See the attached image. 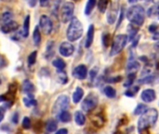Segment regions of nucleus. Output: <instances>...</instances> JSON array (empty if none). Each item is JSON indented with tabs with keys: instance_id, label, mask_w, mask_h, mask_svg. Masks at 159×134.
Returning <instances> with one entry per match:
<instances>
[{
	"instance_id": "f257e3e1",
	"label": "nucleus",
	"mask_w": 159,
	"mask_h": 134,
	"mask_svg": "<svg viewBox=\"0 0 159 134\" xmlns=\"http://www.w3.org/2000/svg\"><path fill=\"white\" fill-rule=\"evenodd\" d=\"M158 118V112L157 109H147L140 118L138 122V130L139 132L149 129L151 127H154L157 123Z\"/></svg>"
},
{
	"instance_id": "f03ea898",
	"label": "nucleus",
	"mask_w": 159,
	"mask_h": 134,
	"mask_svg": "<svg viewBox=\"0 0 159 134\" xmlns=\"http://www.w3.org/2000/svg\"><path fill=\"white\" fill-rule=\"evenodd\" d=\"M127 18L130 21V23H133L140 27L144 22L145 10L141 5H134L128 9Z\"/></svg>"
},
{
	"instance_id": "7ed1b4c3",
	"label": "nucleus",
	"mask_w": 159,
	"mask_h": 134,
	"mask_svg": "<svg viewBox=\"0 0 159 134\" xmlns=\"http://www.w3.org/2000/svg\"><path fill=\"white\" fill-rule=\"evenodd\" d=\"M82 35H83V25L77 18L74 17L70 21V24L67 28V32H66L67 38L70 42H75L77 41L82 36Z\"/></svg>"
},
{
	"instance_id": "20e7f679",
	"label": "nucleus",
	"mask_w": 159,
	"mask_h": 134,
	"mask_svg": "<svg viewBox=\"0 0 159 134\" xmlns=\"http://www.w3.org/2000/svg\"><path fill=\"white\" fill-rule=\"evenodd\" d=\"M129 40V37L127 35H117L115 38L114 41L112 43V48H111V55L115 56L119 54L124 48L127 45V42Z\"/></svg>"
},
{
	"instance_id": "39448f33",
	"label": "nucleus",
	"mask_w": 159,
	"mask_h": 134,
	"mask_svg": "<svg viewBox=\"0 0 159 134\" xmlns=\"http://www.w3.org/2000/svg\"><path fill=\"white\" fill-rule=\"evenodd\" d=\"M75 5L72 2H65L61 7V20L63 23L69 22L74 17Z\"/></svg>"
},
{
	"instance_id": "423d86ee",
	"label": "nucleus",
	"mask_w": 159,
	"mask_h": 134,
	"mask_svg": "<svg viewBox=\"0 0 159 134\" xmlns=\"http://www.w3.org/2000/svg\"><path fill=\"white\" fill-rule=\"evenodd\" d=\"M98 104H99L98 96L96 94H94V93H90L83 101V103H82V109L85 112L89 113V112H91L92 110H94L97 107Z\"/></svg>"
},
{
	"instance_id": "0eeeda50",
	"label": "nucleus",
	"mask_w": 159,
	"mask_h": 134,
	"mask_svg": "<svg viewBox=\"0 0 159 134\" xmlns=\"http://www.w3.org/2000/svg\"><path fill=\"white\" fill-rule=\"evenodd\" d=\"M69 104H70V100L66 95L59 96V98L56 100L54 106H53V109H52L53 114L59 115L61 112L67 110V108L69 107Z\"/></svg>"
},
{
	"instance_id": "6e6552de",
	"label": "nucleus",
	"mask_w": 159,
	"mask_h": 134,
	"mask_svg": "<svg viewBox=\"0 0 159 134\" xmlns=\"http://www.w3.org/2000/svg\"><path fill=\"white\" fill-rule=\"evenodd\" d=\"M118 10H119V0H113L106 15V21L110 25L116 22V18L118 16Z\"/></svg>"
},
{
	"instance_id": "1a4fd4ad",
	"label": "nucleus",
	"mask_w": 159,
	"mask_h": 134,
	"mask_svg": "<svg viewBox=\"0 0 159 134\" xmlns=\"http://www.w3.org/2000/svg\"><path fill=\"white\" fill-rule=\"evenodd\" d=\"M39 27L45 35H49L53 29V23L50 18L47 15H42L39 20Z\"/></svg>"
},
{
	"instance_id": "9d476101",
	"label": "nucleus",
	"mask_w": 159,
	"mask_h": 134,
	"mask_svg": "<svg viewBox=\"0 0 159 134\" xmlns=\"http://www.w3.org/2000/svg\"><path fill=\"white\" fill-rule=\"evenodd\" d=\"M59 51L63 57H70L75 52V47L70 42H62L60 46Z\"/></svg>"
},
{
	"instance_id": "9b49d317",
	"label": "nucleus",
	"mask_w": 159,
	"mask_h": 134,
	"mask_svg": "<svg viewBox=\"0 0 159 134\" xmlns=\"http://www.w3.org/2000/svg\"><path fill=\"white\" fill-rule=\"evenodd\" d=\"M73 76L76 79L83 80L88 76V68L85 64H79L73 70Z\"/></svg>"
},
{
	"instance_id": "f8f14e48",
	"label": "nucleus",
	"mask_w": 159,
	"mask_h": 134,
	"mask_svg": "<svg viewBox=\"0 0 159 134\" xmlns=\"http://www.w3.org/2000/svg\"><path fill=\"white\" fill-rule=\"evenodd\" d=\"M141 97H142V100L144 103H152L157 99V94H156V91L154 90L147 89V90H144L142 92Z\"/></svg>"
},
{
	"instance_id": "ddd939ff",
	"label": "nucleus",
	"mask_w": 159,
	"mask_h": 134,
	"mask_svg": "<svg viewBox=\"0 0 159 134\" xmlns=\"http://www.w3.org/2000/svg\"><path fill=\"white\" fill-rule=\"evenodd\" d=\"M94 35H95V27L93 24H90L89 29H88L87 37H86V41H85V47L87 49L91 47L93 40H94Z\"/></svg>"
},
{
	"instance_id": "4468645a",
	"label": "nucleus",
	"mask_w": 159,
	"mask_h": 134,
	"mask_svg": "<svg viewBox=\"0 0 159 134\" xmlns=\"http://www.w3.org/2000/svg\"><path fill=\"white\" fill-rule=\"evenodd\" d=\"M19 28V24L14 21H11L9 22H7V23H4L2 26H1V31L4 33V34H9L13 31H16L17 29Z\"/></svg>"
},
{
	"instance_id": "2eb2a0df",
	"label": "nucleus",
	"mask_w": 159,
	"mask_h": 134,
	"mask_svg": "<svg viewBox=\"0 0 159 134\" xmlns=\"http://www.w3.org/2000/svg\"><path fill=\"white\" fill-rule=\"evenodd\" d=\"M138 32H139V26H137L133 23L129 24V26H128V33H129L128 37H129V41H133V39L136 38Z\"/></svg>"
},
{
	"instance_id": "dca6fc26",
	"label": "nucleus",
	"mask_w": 159,
	"mask_h": 134,
	"mask_svg": "<svg viewBox=\"0 0 159 134\" xmlns=\"http://www.w3.org/2000/svg\"><path fill=\"white\" fill-rule=\"evenodd\" d=\"M22 91L27 93V94H32L34 92V86L30 80H24L22 82Z\"/></svg>"
},
{
	"instance_id": "f3484780",
	"label": "nucleus",
	"mask_w": 159,
	"mask_h": 134,
	"mask_svg": "<svg viewBox=\"0 0 159 134\" xmlns=\"http://www.w3.org/2000/svg\"><path fill=\"white\" fill-rule=\"evenodd\" d=\"M83 96H84V90L80 87H77L75 89V91L73 93V102L75 104H78L82 100Z\"/></svg>"
},
{
	"instance_id": "a211bd4d",
	"label": "nucleus",
	"mask_w": 159,
	"mask_h": 134,
	"mask_svg": "<svg viewBox=\"0 0 159 134\" xmlns=\"http://www.w3.org/2000/svg\"><path fill=\"white\" fill-rule=\"evenodd\" d=\"M75 121L78 126H83L86 123V117L85 115L80 112V111H76L75 114Z\"/></svg>"
},
{
	"instance_id": "6ab92c4d",
	"label": "nucleus",
	"mask_w": 159,
	"mask_h": 134,
	"mask_svg": "<svg viewBox=\"0 0 159 134\" xmlns=\"http://www.w3.org/2000/svg\"><path fill=\"white\" fill-rule=\"evenodd\" d=\"M29 28H30V16H26L24 22H23V28L21 30L23 38H26L29 35Z\"/></svg>"
},
{
	"instance_id": "aec40b11",
	"label": "nucleus",
	"mask_w": 159,
	"mask_h": 134,
	"mask_svg": "<svg viewBox=\"0 0 159 134\" xmlns=\"http://www.w3.org/2000/svg\"><path fill=\"white\" fill-rule=\"evenodd\" d=\"M96 2H97V0H88V3L85 7V10H84L85 15H87V16L90 15V13L92 12V10L94 9V7L96 6Z\"/></svg>"
},
{
	"instance_id": "412c9836",
	"label": "nucleus",
	"mask_w": 159,
	"mask_h": 134,
	"mask_svg": "<svg viewBox=\"0 0 159 134\" xmlns=\"http://www.w3.org/2000/svg\"><path fill=\"white\" fill-rule=\"evenodd\" d=\"M33 40L35 46H39L41 43V34H40V30L38 26H35L34 28V31L33 33Z\"/></svg>"
},
{
	"instance_id": "4be33fe9",
	"label": "nucleus",
	"mask_w": 159,
	"mask_h": 134,
	"mask_svg": "<svg viewBox=\"0 0 159 134\" xmlns=\"http://www.w3.org/2000/svg\"><path fill=\"white\" fill-rule=\"evenodd\" d=\"M52 64H53V66H54L58 71H62V70H64V68L66 67L65 62H64L63 60H61V59H56V60H54L53 62H52Z\"/></svg>"
},
{
	"instance_id": "5701e85b",
	"label": "nucleus",
	"mask_w": 159,
	"mask_h": 134,
	"mask_svg": "<svg viewBox=\"0 0 159 134\" xmlns=\"http://www.w3.org/2000/svg\"><path fill=\"white\" fill-rule=\"evenodd\" d=\"M139 68H140V63L136 61H131L128 64V71H129V74H136Z\"/></svg>"
},
{
	"instance_id": "b1692460",
	"label": "nucleus",
	"mask_w": 159,
	"mask_h": 134,
	"mask_svg": "<svg viewBox=\"0 0 159 134\" xmlns=\"http://www.w3.org/2000/svg\"><path fill=\"white\" fill-rule=\"evenodd\" d=\"M59 118L61 122L63 123H68L71 121V114L67 111V110H64L62 112H61L59 114Z\"/></svg>"
},
{
	"instance_id": "393cba45",
	"label": "nucleus",
	"mask_w": 159,
	"mask_h": 134,
	"mask_svg": "<svg viewBox=\"0 0 159 134\" xmlns=\"http://www.w3.org/2000/svg\"><path fill=\"white\" fill-rule=\"evenodd\" d=\"M54 55V42L53 41H49L48 43L47 46V51H46V58L49 59Z\"/></svg>"
},
{
	"instance_id": "a878e982",
	"label": "nucleus",
	"mask_w": 159,
	"mask_h": 134,
	"mask_svg": "<svg viewBox=\"0 0 159 134\" xmlns=\"http://www.w3.org/2000/svg\"><path fill=\"white\" fill-rule=\"evenodd\" d=\"M23 104L26 107H32V106H35L37 104V102L34 99L33 96H28L23 98Z\"/></svg>"
},
{
	"instance_id": "bb28decb",
	"label": "nucleus",
	"mask_w": 159,
	"mask_h": 134,
	"mask_svg": "<svg viewBox=\"0 0 159 134\" xmlns=\"http://www.w3.org/2000/svg\"><path fill=\"white\" fill-rule=\"evenodd\" d=\"M108 4H109V0H99L98 1V9L100 12L104 13L106 12L107 8H108Z\"/></svg>"
},
{
	"instance_id": "cd10ccee",
	"label": "nucleus",
	"mask_w": 159,
	"mask_h": 134,
	"mask_svg": "<svg viewBox=\"0 0 159 134\" xmlns=\"http://www.w3.org/2000/svg\"><path fill=\"white\" fill-rule=\"evenodd\" d=\"M103 91H104V94H105L108 98H110V99L115 98V97H116V90H115L114 88H112L111 86H107V87H105V88H104V90H103Z\"/></svg>"
},
{
	"instance_id": "c85d7f7f",
	"label": "nucleus",
	"mask_w": 159,
	"mask_h": 134,
	"mask_svg": "<svg viewBox=\"0 0 159 134\" xmlns=\"http://www.w3.org/2000/svg\"><path fill=\"white\" fill-rule=\"evenodd\" d=\"M46 129L48 132H53L57 130V121L54 120V119H49L48 122H47V125H46Z\"/></svg>"
},
{
	"instance_id": "c756f323",
	"label": "nucleus",
	"mask_w": 159,
	"mask_h": 134,
	"mask_svg": "<svg viewBox=\"0 0 159 134\" xmlns=\"http://www.w3.org/2000/svg\"><path fill=\"white\" fill-rule=\"evenodd\" d=\"M12 18H13V14L12 12L10 11H5L3 14H2V17H1V21L4 23H7V22H9L12 21Z\"/></svg>"
},
{
	"instance_id": "7c9ffc66",
	"label": "nucleus",
	"mask_w": 159,
	"mask_h": 134,
	"mask_svg": "<svg viewBox=\"0 0 159 134\" xmlns=\"http://www.w3.org/2000/svg\"><path fill=\"white\" fill-rule=\"evenodd\" d=\"M91 121H92L93 125L97 128H102L104 125V119L102 118H100L99 116H96Z\"/></svg>"
},
{
	"instance_id": "2f4dec72",
	"label": "nucleus",
	"mask_w": 159,
	"mask_h": 134,
	"mask_svg": "<svg viewBox=\"0 0 159 134\" xmlns=\"http://www.w3.org/2000/svg\"><path fill=\"white\" fill-rule=\"evenodd\" d=\"M36 58H37V51H33L29 56H28V65L32 66L36 62Z\"/></svg>"
},
{
	"instance_id": "473e14b6",
	"label": "nucleus",
	"mask_w": 159,
	"mask_h": 134,
	"mask_svg": "<svg viewBox=\"0 0 159 134\" xmlns=\"http://www.w3.org/2000/svg\"><path fill=\"white\" fill-rule=\"evenodd\" d=\"M58 77H59V80L61 81V83H62V84H66L68 82L67 75L65 74V72H63V70L58 71Z\"/></svg>"
},
{
	"instance_id": "72a5a7b5",
	"label": "nucleus",
	"mask_w": 159,
	"mask_h": 134,
	"mask_svg": "<svg viewBox=\"0 0 159 134\" xmlns=\"http://www.w3.org/2000/svg\"><path fill=\"white\" fill-rule=\"evenodd\" d=\"M147 110V106L145 104H138L137 107L135 108V111H134V115H141V114H143L145 111Z\"/></svg>"
},
{
	"instance_id": "f704fd0d",
	"label": "nucleus",
	"mask_w": 159,
	"mask_h": 134,
	"mask_svg": "<svg viewBox=\"0 0 159 134\" xmlns=\"http://www.w3.org/2000/svg\"><path fill=\"white\" fill-rule=\"evenodd\" d=\"M139 91V87H133V88H129L126 92L125 94L128 96V97H130V98H133L135 96V94Z\"/></svg>"
},
{
	"instance_id": "c9c22d12",
	"label": "nucleus",
	"mask_w": 159,
	"mask_h": 134,
	"mask_svg": "<svg viewBox=\"0 0 159 134\" xmlns=\"http://www.w3.org/2000/svg\"><path fill=\"white\" fill-rule=\"evenodd\" d=\"M110 40H111V35L109 33H104L102 35V44L106 48L110 45Z\"/></svg>"
},
{
	"instance_id": "e433bc0d",
	"label": "nucleus",
	"mask_w": 159,
	"mask_h": 134,
	"mask_svg": "<svg viewBox=\"0 0 159 134\" xmlns=\"http://www.w3.org/2000/svg\"><path fill=\"white\" fill-rule=\"evenodd\" d=\"M22 127H23L25 130H28V129L31 128V120H30L29 118L25 117V118H23V120H22Z\"/></svg>"
},
{
	"instance_id": "4c0bfd02",
	"label": "nucleus",
	"mask_w": 159,
	"mask_h": 134,
	"mask_svg": "<svg viewBox=\"0 0 159 134\" xmlns=\"http://www.w3.org/2000/svg\"><path fill=\"white\" fill-rule=\"evenodd\" d=\"M158 24H157V23H152L150 26H149V28H148V30H149V32L151 33V34H154L157 30V28H158Z\"/></svg>"
},
{
	"instance_id": "58836bf2",
	"label": "nucleus",
	"mask_w": 159,
	"mask_h": 134,
	"mask_svg": "<svg viewBox=\"0 0 159 134\" xmlns=\"http://www.w3.org/2000/svg\"><path fill=\"white\" fill-rule=\"evenodd\" d=\"M39 3H40V6L42 7H46L49 5L50 0H39Z\"/></svg>"
},
{
	"instance_id": "ea45409f",
	"label": "nucleus",
	"mask_w": 159,
	"mask_h": 134,
	"mask_svg": "<svg viewBox=\"0 0 159 134\" xmlns=\"http://www.w3.org/2000/svg\"><path fill=\"white\" fill-rule=\"evenodd\" d=\"M124 8L122 7L121 9V12H120V15H119V20H118V22H117V27H119V25L121 24V21H123V18H124Z\"/></svg>"
},
{
	"instance_id": "a19ab883",
	"label": "nucleus",
	"mask_w": 159,
	"mask_h": 134,
	"mask_svg": "<svg viewBox=\"0 0 159 134\" xmlns=\"http://www.w3.org/2000/svg\"><path fill=\"white\" fill-rule=\"evenodd\" d=\"M152 38H153L154 40H159V26L158 28H157V30L153 34Z\"/></svg>"
},
{
	"instance_id": "79ce46f5",
	"label": "nucleus",
	"mask_w": 159,
	"mask_h": 134,
	"mask_svg": "<svg viewBox=\"0 0 159 134\" xmlns=\"http://www.w3.org/2000/svg\"><path fill=\"white\" fill-rule=\"evenodd\" d=\"M121 80V77L120 76H117V77H112V78H110L109 79V81L111 82V83H117V82H119Z\"/></svg>"
},
{
	"instance_id": "37998d69",
	"label": "nucleus",
	"mask_w": 159,
	"mask_h": 134,
	"mask_svg": "<svg viewBox=\"0 0 159 134\" xmlns=\"http://www.w3.org/2000/svg\"><path fill=\"white\" fill-rule=\"evenodd\" d=\"M18 117H19V115H18L17 113H15V114L13 115V117H12V122H13V123H15V124L18 123Z\"/></svg>"
},
{
	"instance_id": "c03bdc74",
	"label": "nucleus",
	"mask_w": 159,
	"mask_h": 134,
	"mask_svg": "<svg viewBox=\"0 0 159 134\" xmlns=\"http://www.w3.org/2000/svg\"><path fill=\"white\" fill-rule=\"evenodd\" d=\"M56 134H68V131L66 129H61L56 132Z\"/></svg>"
},
{
	"instance_id": "a18cd8bd",
	"label": "nucleus",
	"mask_w": 159,
	"mask_h": 134,
	"mask_svg": "<svg viewBox=\"0 0 159 134\" xmlns=\"http://www.w3.org/2000/svg\"><path fill=\"white\" fill-rule=\"evenodd\" d=\"M4 116H5V114H4V110L0 107V122L4 119Z\"/></svg>"
},
{
	"instance_id": "49530a36",
	"label": "nucleus",
	"mask_w": 159,
	"mask_h": 134,
	"mask_svg": "<svg viewBox=\"0 0 159 134\" xmlns=\"http://www.w3.org/2000/svg\"><path fill=\"white\" fill-rule=\"evenodd\" d=\"M29 5H30L32 7H35V5H36V0H29Z\"/></svg>"
},
{
	"instance_id": "de8ad7c7",
	"label": "nucleus",
	"mask_w": 159,
	"mask_h": 134,
	"mask_svg": "<svg viewBox=\"0 0 159 134\" xmlns=\"http://www.w3.org/2000/svg\"><path fill=\"white\" fill-rule=\"evenodd\" d=\"M140 133H141V134H150V132H149L148 129H146V130L141 131V132H140Z\"/></svg>"
},
{
	"instance_id": "09e8293b",
	"label": "nucleus",
	"mask_w": 159,
	"mask_h": 134,
	"mask_svg": "<svg viewBox=\"0 0 159 134\" xmlns=\"http://www.w3.org/2000/svg\"><path fill=\"white\" fill-rule=\"evenodd\" d=\"M155 49H156L157 52H159V40L157 43H156V44H155Z\"/></svg>"
},
{
	"instance_id": "8fccbe9b",
	"label": "nucleus",
	"mask_w": 159,
	"mask_h": 134,
	"mask_svg": "<svg viewBox=\"0 0 159 134\" xmlns=\"http://www.w3.org/2000/svg\"><path fill=\"white\" fill-rule=\"evenodd\" d=\"M5 100H6V97L3 96V95H0V103L3 102V101H5Z\"/></svg>"
},
{
	"instance_id": "3c124183",
	"label": "nucleus",
	"mask_w": 159,
	"mask_h": 134,
	"mask_svg": "<svg viewBox=\"0 0 159 134\" xmlns=\"http://www.w3.org/2000/svg\"><path fill=\"white\" fill-rule=\"evenodd\" d=\"M155 5H159V0H151Z\"/></svg>"
},
{
	"instance_id": "603ef678",
	"label": "nucleus",
	"mask_w": 159,
	"mask_h": 134,
	"mask_svg": "<svg viewBox=\"0 0 159 134\" xmlns=\"http://www.w3.org/2000/svg\"><path fill=\"white\" fill-rule=\"evenodd\" d=\"M129 1V3H134L135 1H137V0H128Z\"/></svg>"
},
{
	"instance_id": "864d4df0",
	"label": "nucleus",
	"mask_w": 159,
	"mask_h": 134,
	"mask_svg": "<svg viewBox=\"0 0 159 134\" xmlns=\"http://www.w3.org/2000/svg\"><path fill=\"white\" fill-rule=\"evenodd\" d=\"M74 1H80V0H74Z\"/></svg>"
},
{
	"instance_id": "5fc2aeb1",
	"label": "nucleus",
	"mask_w": 159,
	"mask_h": 134,
	"mask_svg": "<svg viewBox=\"0 0 159 134\" xmlns=\"http://www.w3.org/2000/svg\"><path fill=\"white\" fill-rule=\"evenodd\" d=\"M143 1H148V0H143Z\"/></svg>"
},
{
	"instance_id": "6e6d98bb",
	"label": "nucleus",
	"mask_w": 159,
	"mask_h": 134,
	"mask_svg": "<svg viewBox=\"0 0 159 134\" xmlns=\"http://www.w3.org/2000/svg\"><path fill=\"white\" fill-rule=\"evenodd\" d=\"M0 84H1V81H0Z\"/></svg>"
}]
</instances>
